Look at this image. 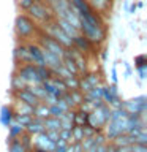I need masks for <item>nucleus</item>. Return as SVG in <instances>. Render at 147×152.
Here are the masks:
<instances>
[{"instance_id":"obj_1","label":"nucleus","mask_w":147,"mask_h":152,"mask_svg":"<svg viewBox=\"0 0 147 152\" xmlns=\"http://www.w3.org/2000/svg\"><path fill=\"white\" fill-rule=\"evenodd\" d=\"M79 24H81L79 32L93 45L101 43L106 38V28H104V26H92V24L87 22L82 18H79Z\"/></svg>"},{"instance_id":"obj_2","label":"nucleus","mask_w":147,"mask_h":152,"mask_svg":"<svg viewBox=\"0 0 147 152\" xmlns=\"http://www.w3.org/2000/svg\"><path fill=\"white\" fill-rule=\"evenodd\" d=\"M27 13H28V16H30L33 21H38L41 24L54 19V13H52L51 7L46 2H43V0H35V2L28 7Z\"/></svg>"},{"instance_id":"obj_3","label":"nucleus","mask_w":147,"mask_h":152,"mask_svg":"<svg viewBox=\"0 0 147 152\" xmlns=\"http://www.w3.org/2000/svg\"><path fill=\"white\" fill-rule=\"evenodd\" d=\"M109 117H111V111H109V106L106 103H103L101 106L93 108L92 111L87 114V124L90 127L97 128V130H101V128L108 124Z\"/></svg>"},{"instance_id":"obj_4","label":"nucleus","mask_w":147,"mask_h":152,"mask_svg":"<svg viewBox=\"0 0 147 152\" xmlns=\"http://www.w3.org/2000/svg\"><path fill=\"white\" fill-rule=\"evenodd\" d=\"M14 30H16L19 38H30L36 30V24L28 14L22 13L14 21Z\"/></svg>"},{"instance_id":"obj_5","label":"nucleus","mask_w":147,"mask_h":152,"mask_svg":"<svg viewBox=\"0 0 147 152\" xmlns=\"http://www.w3.org/2000/svg\"><path fill=\"white\" fill-rule=\"evenodd\" d=\"M43 26H44V27H43V30L46 32V35H49V37L54 38L55 41H59L65 49L73 46V40H71V38L66 35V33L62 30L59 26H57V22L54 21V19H52V21H47V22H43Z\"/></svg>"},{"instance_id":"obj_6","label":"nucleus","mask_w":147,"mask_h":152,"mask_svg":"<svg viewBox=\"0 0 147 152\" xmlns=\"http://www.w3.org/2000/svg\"><path fill=\"white\" fill-rule=\"evenodd\" d=\"M146 100H147L146 95H141V97L131 98V100H128V102H122L120 108H123L128 114H144L146 108H147Z\"/></svg>"},{"instance_id":"obj_7","label":"nucleus","mask_w":147,"mask_h":152,"mask_svg":"<svg viewBox=\"0 0 147 152\" xmlns=\"http://www.w3.org/2000/svg\"><path fill=\"white\" fill-rule=\"evenodd\" d=\"M17 76L21 79L25 81L27 86H32V84H40L41 81L38 78V73H36V65L33 64H24L17 71Z\"/></svg>"},{"instance_id":"obj_8","label":"nucleus","mask_w":147,"mask_h":152,"mask_svg":"<svg viewBox=\"0 0 147 152\" xmlns=\"http://www.w3.org/2000/svg\"><path fill=\"white\" fill-rule=\"evenodd\" d=\"M38 45H40L43 49L49 51V52H52V54H55V56H59V57H62V56H63V52H65V48L62 46L59 41H55L52 37L46 35V33L40 37V40H38Z\"/></svg>"},{"instance_id":"obj_9","label":"nucleus","mask_w":147,"mask_h":152,"mask_svg":"<svg viewBox=\"0 0 147 152\" xmlns=\"http://www.w3.org/2000/svg\"><path fill=\"white\" fill-rule=\"evenodd\" d=\"M27 51H28V56H30V64L36 65V66L46 65L44 57H43V48L40 45H28Z\"/></svg>"},{"instance_id":"obj_10","label":"nucleus","mask_w":147,"mask_h":152,"mask_svg":"<svg viewBox=\"0 0 147 152\" xmlns=\"http://www.w3.org/2000/svg\"><path fill=\"white\" fill-rule=\"evenodd\" d=\"M98 84H100V76L97 73H90L79 79V90L82 94H87L93 86H98Z\"/></svg>"},{"instance_id":"obj_11","label":"nucleus","mask_w":147,"mask_h":152,"mask_svg":"<svg viewBox=\"0 0 147 152\" xmlns=\"http://www.w3.org/2000/svg\"><path fill=\"white\" fill-rule=\"evenodd\" d=\"M33 146L38 147V149L47 151V152H54V149H55V142L51 141L44 132H41V133L36 135V140L33 141Z\"/></svg>"},{"instance_id":"obj_12","label":"nucleus","mask_w":147,"mask_h":152,"mask_svg":"<svg viewBox=\"0 0 147 152\" xmlns=\"http://www.w3.org/2000/svg\"><path fill=\"white\" fill-rule=\"evenodd\" d=\"M68 51H70L71 57H73V60H74V64H76V68H78V71H79V73H84L85 68H87V64H85V59H84V52H81L78 48H74V46L68 48Z\"/></svg>"},{"instance_id":"obj_13","label":"nucleus","mask_w":147,"mask_h":152,"mask_svg":"<svg viewBox=\"0 0 147 152\" xmlns=\"http://www.w3.org/2000/svg\"><path fill=\"white\" fill-rule=\"evenodd\" d=\"M16 98L19 100V102H24V103L30 104V106H33V108H35L36 104L41 102V100H38L27 87L25 89H21V90H16Z\"/></svg>"},{"instance_id":"obj_14","label":"nucleus","mask_w":147,"mask_h":152,"mask_svg":"<svg viewBox=\"0 0 147 152\" xmlns=\"http://www.w3.org/2000/svg\"><path fill=\"white\" fill-rule=\"evenodd\" d=\"M54 21L57 22V26H59V27L62 28V30H63V32L66 33V35H68V37L71 38V40H73V38H74L76 35H79V33H81V32H79L74 26H71V24H70L68 21H65V19H62V18H54Z\"/></svg>"},{"instance_id":"obj_15","label":"nucleus","mask_w":147,"mask_h":152,"mask_svg":"<svg viewBox=\"0 0 147 152\" xmlns=\"http://www.w3.org/2000/svg\"><path fill=\"white\" fill-rule=\"evenodd\" d=\"M43 57H44V64H46V66H49L51 71L55 70V68H59V66H62V57L52 54V52L46 51V49H43Z\"/></svg>"},{"instance_id":"obj_16","label":"nucleus","mask_w":147,"mask_h":152,"mask_svg":"<svg viewBox=\"0 0 147 152\" xmlns=\"http://www.w3.org/2000/svg\"><path fill=\"white\" fill-rule=\"evenodd\" d=\"M59 121H60V128L71 130V128H73V125H74V111H71V109L65 111V113L59 117Z\"/></svg>"},{"instance_id":"obj_17","label":"nucleus","mask_w":147,"mask_h":152,"mask_svg":"<svg viewBox=\"0 0 147 152\" xmlns=\"http://www.w3.org/2000/svg\"><path fill=\"white\" fill-rule=\"evenodd\" d=\"M25 130L28 135H38V133L44 132V121H41V119H35L33 117V121L28 124V125L25 127Z\"/></svg>"},{"instance_id":"obj_18","label":"nucleus","mask_w":147,"mask_h":152,"mask_svg":"<svg viewBox=\"0 0 147 152\" xmlns=\"http://www.w3.org/2000/svg\"><path fill=\"white\" fill-rule=\"evenodd\" d=\"M90 45H92V43H90L87 38L82 35V33H79V35H76V37L73 38V46H74V48H78L81 52L89 51V49H90Z\"/></svg>"},{"instance_id":"obj_19","label":"nucleus","mask_w":147,"mask_h":152,"mask_svg":"<svg viewBox=\"0 0 147 152\" xmlns=\"http://www.w3.org/2000/svg\"><path fill=\"white\" fill-rule=\"evenodd\" d=\"M14 59L21 64H30V56H28V51H27V46H17L14 49Z\"/></svg>"},{"instance_id":"obj_20","label":"nucleus","mask_w":147,"mask_h":152,"mask_svg":"<svg viewBox=\"0 0 147 152\" xmlns=\"http://www.w3.org/2000/svg\"><path fill=\"white\" fill-rule=\"evenodd\" d=\"M13 116H14L13 108L3 106L2 109H0V124H2V125H5V127H8L9 124L13 122Z\"/></svg>"},{"instance_id":"obj_21","label":"nucleus","mask_w":147,"mask_h":152,"mask_svg":"<svg viewBox=\"0 0 147 152\" xmlns=\"http://www.w3.org/2000/svg\"><path fill=\"white\" fill-rule=\"evenodd\" d=\"M33 117L44 121L46 117H49V106H47L44 102H43V103H38L36 106L33 108Z\"/></svg>"},{"instance_id":"obj_22","label":"nucleus","mask_w":147,"mask_h":152,"mask_svg":"<svg viewBox=\"0 0 147 152\" xmlns=\"http://www.w3.org/2000/svg\"><path fill=\"white\" fill-rule=\"evenodd\" d=\"M87 2L90 3L92 10H95V11H98V13L108 11V8L111 7V0H87Z\"/></svg>"},{"instance_id":"obj_23","label":"nucleus","mask_w":147,"mask_h":152,"mask_svg":"<svg viewBox=\"0 0 147 152\" xmlns=\"http://www.w3.org/2000/svg\"><path fill=\"white\" fill-rule=\"evenodd\" d=\"M13 121L14 122H17L19 125H22L24 128H25L28 124H30L33 121V116L32 114H21V113H14V116H13Z\"/></svg>"},{"instance_id":"obj_24","label":"nucleus","mask_w":147,"mask_h":152,"mask_svg":"<svg viewBox=\"0 0 147 152\" xmlns=\"http://www.w3.org/2000/svg\"><path fill=\"white\" fill-rule=\"evenodd\" d=\"M41 86H43V89L46 90V94H52V95H55V97H62V92L54 86L51 78L46 79V81H41Z\"/></svg>"},{"instance_id":"obj_25","label":"nucleus","mask_w":147,"mask_h":152,"mask_svg":"<svg viewBox=\"0 0 147 152\" xmlns=\"http://www.w3.org/2000/svg\"><path fill=\"white\" fill-rule=\"evenodd\" d=\"M44 128L46 130H60V121L59 117H46L44 119Z\"/></svg>"},{"instance_id":"obj_26","label":"nucleus","mask_w":147,"mask_h":152,"mask_svg":"<svg viewBox=\"0 0 147 152\" xmlns=\"http://www.w3.org/2000/svg\"><path fill=\"white\" fill-rule=\"evenodd\" d=\"M8 128H9V136H11L13 140H14V138H19L24 133V130H25V128H24L22 125H19L17 122H11L8 125Z\"/></svg>"},{"instance_id":"obj_27","label":"nucleus","mask_w":147,"mask_h":152,"mask_svg":"<svg viewBox=\"0 0 147 152\" xmlns=\"http://www.w3.org/2000/svg\"><path fill=\"white\" fill-rule=\"evenodd\" d=\"M36 73H38V78H40V81H46V79L52 78V71H51L49 66H46V65L36 66Z\"/></svg>"},{"instance_id":"obj_28","label":"nucleus","mask_w":147,"mask_h":152,"mask_svg":"<svg viewBox=\"0 0 147 152\" xmlns=\"http://www.w3.org/2000/svg\"><path fill=\"white\" fill-rule=\"evenodd\" d=\"M63 83L66 86L68 90H73V89H79V78L76 75H71L68 78H63Z\"/></svg>"},{"instance_id":"obj_29","label":"nucleus","mask_w":147,"mask_h":152,"mask_svg":"<svg viewBox=\"0 0 147 152\" xmlns=\"http://www.w3.org/2000/svg\"><path fill=\"white\" fill-rule=\"evenodd\" d=\"M87 114L89 113H85V111H74V125H85L87 124Z\"/></svg>"},{"instance_id":"obj_30","label":"nucleus","mask_w":147,"mask_h":152,"mask_svg":"<svg viewBox=\"0 0 147 152\" xmlns=\"http://www.w3.org/2000/svg\"><path fill=\"white\" fill-rule=\"evenodd\" d=\"M71 136H73L74 142H81L84 138V133H82V127L81 125H73V128H71Z\"/></svg>"},{"instance_id":"obj_31","label":"nucleus","mask_w":147,"mask_h":152,"mask_svg":"<svg viewBox=\"0 0 147 152\" xmlns=\"http://www.w3.org/2000/svg\"><path fill=\"white\" fill-rule=\"evenodd\" d=\"M14 113H21V114H32L33 116V106H30V104L24 103V102H17V108Z\"/></svg>"},{"instance_id":"obj_32","label":"nucleus","mask_w":147,"mask_h":152,"mask_svg":"<svg viewBox=\"0 0 147 152\" xmlns=\"http://www.w3.org/2000/svg\"><path fill=\"white\" fill-rule=\"evenodd\" d=\"M11 87L13 90H21V89H25L27 87V84H25V81L21 79L19 76H13V81H11Z\"/></svg>"},{"instance_id":"obj_33","label":"nucleus","mask_w":147,"mask_h":152,"mask_svg":"<svg viewBox=\"0 0 147 152\" xmlns=\"http://www.w3.org/2000/svg\"><path fill=\"white\" fill-rule=\"evenodd\" d=\"M63 113H65V109L62 108L59 103H54L49 106V116H52V117H60Z\"/></svg>"},{"instance_id":"obj_34","label":"nucleus","mask_w":147,"mask_h":152,"mask_svg":"<svg viewBox=\"0 0 147 152\" xmlns=\"http://www.w3.org/2000/svg\"><path fill=\"white\" fill-rule=\"evenodd\" d=\"M9 152H28V151L24 147V144L19 140H14L11 144H9Z\"/></svg>"},{"instance_id":"obj_35","label":"nucleus","mask_w":147,"mask_h":152,"mask_svg":"<svg viewBox=\"0 0 147 152\" xmlns=\"http://www.w3.org/2000/svg\"><path fill=\"white\" fill-rule=\"evenodd\" d=\"M97 132H100V130H97V128H93V127H90L89 124H85V125H82V133H84V138H90V136H93Z\"/></svg>"},{"instance_id":"obj_36","label":"nucleus","mask_w":147,"mask_h":152,"mask_svg":"<svg viewBox=\"0 0 147 152\" xmlns=\"http://www.w3.org/2000/svg\"><path fill=\"white\" fill-rule=\"evenodd\" d=\"M19 140H21V142L24 144V147H25L27 151H30V149H32L33 142L30 141V135H28V133H27V135H24V133H22V135L19 136Z\"/></svg>"},{"instance_id":"obj_37","label":"nucleus","mask_w":147,"mask_h":152,"mask_svg":"<svg viewBox=\"0 0 147 152\" xmlns=\"http://www.w3.org/2000/svg\"><path fill=\"white\" fill-rule=\"evenodd\" d=\"M66 147H68V142H66L65 140H57L55 141V149L54 152H66Z\"/></svg>"},{"instance_id":"obj_38","label":"nucleus","mask_w":147,"mask_h":152,"mask_svg":"<svg viewBox=\"0 0 147 152\" xmlns=\"http://www.w3.org/2000/svg\"><path fill=\"white\" fill-rule=\"evenodd\" d=\"M130 147H131V152H147V144H138V142H135Z\"/></svg>"},{"instance_id":"obj_39","label":"nucleus","mask_w":147,"mask_h":152,"mask_svg":"<svg viewBox=\"0 0 147 152\" xmlns=\"http://www.w3.org/2000/svg\"><path fill=\"white\" fill-rule=\"evenodd\" d=\"M44 133L47 135V138H49L51 141H57L59 140V130H44Z\"/></svg>"},{"instance_id":"obj_40","label":"nucleus","mask_w":147,"mask_h":152,"mask_svg":"<svg viewBox=\"0 0 147 152\" xmlns=\"http://www.w3.org/2000/svg\"><path fill=\"white\" fill-rule=\"evenodd\" d=\"M35 2V0H17V5L21 7V10H24V11H27L28 7Z\"/></svg>"},{"instance_id":"obj_41","label":"nucleus","mask_w":147,"mask_h":152,"mask_svg":"<svg viewBox=\"0 0 147 152\" xmlns=\"http://www.w3.org/2000/svg\"><path fill=\"white\" fill-rule=\"evenodd\" d=\"M146 64H147L146 56H138V57H135V65H136V68H138V66H146Z\"/></svg>"},{"instance_id":"obj_42","label":"nucleus","mask_w":147,"mask_h":152,"mask_svg":"<svg viewBox=\"0 0 147 152\" xmlns=\"http://www.w3.org/2000/svg\"><path fill=\"white\" fill-rule=\"evenodd\" d=\"M71 149H73V152H85L81 142H73V144H71Z\"/></svg>"},{"instance_id":"obj_43","label":"nucleus","mask_w":147,"mask_h":152,"mask_svg":"<svg viewBox=\"0 0 147 152\" xmlns=\"http://www.w3.org/2000/svg\"><path fill=\"white\" fill-rule=\"evenodd\" d=\"M138 73H139V78L144 79L146 78V73H147V65L146 66H138Z\"/></svg>"},{"instance_id":"obj_44","label":"nucleus","mask_w":147,"mask_h":152,"mask_svg":"<svg viewBox=\"0 0 147 152\" xmlns=\"http://www.w3.org/2000/svg\"><path fill=\"white\" fill-rule=\"evenodd\" d=\"M106 152H117V146H114L112 142H106Z\"/></svg>"},{"instance_id":"obj_45","label":"nucleus","mask_w":147,"mask_h":152,"mask_svg":"<svg viewBox=\"0 0 147 152\" xmlns=\"http://www.w3.org/2000/svg\"><path fill=\"white\" fill-rule=\"evenodd\" d=\"M95 152H106V144H100V146H95Z\"/></svg>"},{"instance_id":"obj_46","label":"nucleus","mask_w":147,"mask_h":152,"mask_svg":"<svg viewBox=\"0 0 147 152\" xmlns=\"http://www.w3.org/2000/svg\"><path fill=\"white\" fill-rule=\"evenodd\" d=\"M112 83L117 84V71H116V68H112Z\"/></svg>"},{"instance_id":"obj_47","label":"nucleus","mask_w":147,"mask_h":152,"mask_svg":"<svg viewBox=\"0 0 147 152\" xmlns=\"http://www.w3.org/2000/svg\"><path fill=\"white\" fill-rule=\"evenodd\" d=\"M136 8H138V7H136L135 3H133L131 7H130V13H136Z\"/></svg>"},{"instance_id":"obj_48","label":"nucleus","mask_w":147,"mask_h":152,"mask_svg":"<svg viewBox=\"0 0 147 152\" xmlns=\"http://www.w3.org/2000/svg\"><path fill=\"white\" fill-rule=\"evenodd\" d=\"M33 152H47V151H43V149H38V147H36V149L33 151Z\"/></svg>"},{"instance_id":"obj_49","label":"nucleus","mask_w":147,"mask_h":152,"mask_svg":"<svg viewBox=\"0 0 147 152\" xmlns=\"http://www.w3.org/2000/svg\"><path fill=\"white\" fill-rule=\"evenodd\" d=\"M43 2H46V3H51V2H52V0H43Z\"/></svg>"}]
</instances>
